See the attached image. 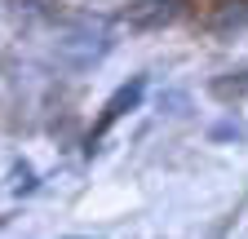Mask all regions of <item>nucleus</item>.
<instances>
[{"label": "nucleus", "instance_id": "1", "mask_svg": "<svg viewBox=\"0 0 248 239\" xmlns=\"http://www.w3.org/2000/svg\"><path fill=\"white\" fill-rule=\"evenodd\" d=\"M111 49H115V40H111V27L102 18H71L53 40V58L62 67H71V71L98 67Z\"/></svg>", "mask_w": 248, "mask_h": 239}, {"label": "nucleus", "instance_id": "2", "mask_svg": "<svg viewBox=\"0 0 248 239\" xmlns=\"http://www.w3.org/2000/svg\"><path fill=\"white\" fill-rule=\"evenodd\" d=\"M186 9V0H129L120 9V22L129 31H160V27L177 22Z\"/></svg>", "mask_w": 248, "mask_h": 239}, {"label": "nucleus", "instance_id": "3", "mask_svg": "<svg viewBox=\"0 0 248 239\" xmlns=\"http://www.w3.org/2000/svg\"><path fill=\"white\" fill-rule=\"evenodd\" d=\"M146 98V75H133L129 84H120L115 93L107 98V106H102V115H98V124H93V133H89V155L98 151V142H102V133L115 124L120 115H129V111H138V102Z\"/></svg>", "mask_w": 248, "mask_h": 239}, {"label": "nucleus", "instance_id": "4", "mask_svg": "<svg viewBox=\"0 0 248 239\" xmlns=\"http://www.w3.org/2000/svg\"><path fill=\"white\" fill-rule=\"evenodd\" d=\"M208 31H213V36L248 31V0H222V5L208 14Z\"/></svg>", "mask_w": 248, "mask_h": 239}, {"label": "nucleus", "instance_id": "5", "mask_svg": "<svg viewBox=\"0 0 248 239\" xmlns=\"http://www.w3.org/2000/svg\"><path fill=\"white\" fill-rule=\"evenodd\" d=\"M208 93H213V98H222V102H239V98H248V71L217 75V80L208 84Z\"/></svg>", "mask_w": 248, "mask_h": 239}, {"label": "nucleus", "instance_id": "6", "mask_svg": "<svg viewBox=\"0 0 248 239\" xmlns=\"http://www.w3.org/2000/svg\"><path fill=\"white\" fill-rule=\"evenodd\" d=\"M9 9L18 18H58L62 0H9Z\"/></svg>", "mask_w": 248, "mask_h": 239}]
</instances>
